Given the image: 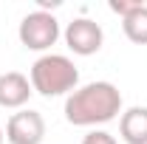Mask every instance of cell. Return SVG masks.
<instances>
[{"mask_svg":"<svg viewBox=\"0 0 147 144\" xmlns=\"http://www.w3.org/2000/svg\"><path fill=\"white\" fill-rule=\"evenodd\" d=\"M122 113V93L110 82H88L76 88L65 102V119L74 127L105 124Z\"/></svg>","mask_w":147,"mask_h":144,"instance_id":"cell-1","label":"cell"},{"mask_svg":"<svg viewBox=\"0 0 147 144\" xmlns=\"http://www.w3.org/2000/svg\"><path fill=\"white\" fill-rule=\"evenodd\" d=\"M79 82V71L68 57L62 54H45L31 65V88L40 96H62L74 93Z\"/></svg>","mask_w":147,"mask_h":144,"instance_id":"cell-2","label":"cell"},{"mask_svg":"<svg viewBox=\"0 0 147 144\" xmlns=\"http://www.w3.org/2000/svg\"><path fill=\"white\" fill-rule=\"evenodd\" d=\"M20 42L26 45V48H31V51H45V48H51L57 40H59V23H57L54 14H48V11H31V14H26L23 23H20Z\"/></svg>","mask_w":147,"mask_h":144,"instance_id":"cell-3","label":"cell"},{"mask_svg":"<svg viewBox=\"0 0 147 144\" xmlns=\"http://www.w3.org/2000/svg\"><path fill=\"white\" fill-rule=\"evenodd\" d=\"M45 139V119L37 110H20L11 113L6 124V141L9 144H42Z\"/></svg>","mask_w":147,"mask_h":144,"instance_id":"cell-4","label":"cell"},{"mask_svg":"<svg viewBox=\"0 0 147 144\" xmlns=\"http://www.w3.org/2000/svg\"><path fill=\"white\" fill-rule=\"evenodd\" d=\"M102 28H99V23H93L88 17H76L74 23H68V28H65V42H68V48H71L74 54L79 57H91L96 54L99 48H102Z\"/></svg>","mask_w":147,"mask_h":144,"instance_id":"cell-5","label":"cell"},{"mask_svg":"<svg viewBox=\"0 0 147 144\" xmlns=\"http://www.w3.org/2000/svg\"><path fill=\"white\" fill-rule=\"evenodd\" d=\"M34 93L31 82L17 71L0 73V108H23Z\"/></svg>","mask_w":147,"mask_h":144,"instance_id":"cell-6","label":"cell"},{"mask_svg":"<svg viewBox=\"0 0 147 144\" xmlns=\"http://www.w3.org/2000/svg\"><path fill=\"white\" fill-rule=\"evenodd\" d=\"M119 133L127 144H147V108H127L119 119Z\"/></svg>","mask_w":147,"mask_h":144,"instance_id":"cell-7","label":"cell"},{"mask_svg":"<svg viewBox=\"0 0 147 144\" xmlns=\"http://www.w3.org/2000/svg\"><path fill=\"white\" fill-rule=\"evenodd\" d=\"M122 28H125V37L136 45H147V6L142 3L133 14L122 20Z\"/></svg>","mask_w":147,"mask_h":144,"instance_id":"cell-8","label":"cell"},{"mask_svg":"<svg viewBox=\"0 0 147 144\" xmlns=\"http://www.w3.org/2000/svg\"><path fill=\"white\" fill-rule=\"evenodd\" d=\"M82 144H116V139L110 136L108 130H91V133L82 139Z\"/></svg>","mask_w":147,"mask_h":144,"instance_id":"cell-9","label":"cell"},{"mask_svg":"<svg viewBox=\"0 0 147 144\" xmlns=\"http://www.w3.org/2000/svg\"><path fill=\"white\" fill-rule=\"evenodd\" d=\"M139 6H142V3H125V0H110V11H116V14H119L122 20L127 17V14H133V11H136Z\"/></svg>","mask_w":147,"mask_h":144,"instance_id":"cell-10","label":"cell"},{"mask_svg":"<svg viewBox=\"0 0 147 144\" xmlns=\"http://www.w3.org/2000/svg\"><path fill=\"white\" fill-rule=\"evenodd\" d=\"M0 144H3V127H0Z\"/></svg>","mask_w":147,"mask_h":144,"instance_id":"cell-11","label":"cell"}]
</instances>
